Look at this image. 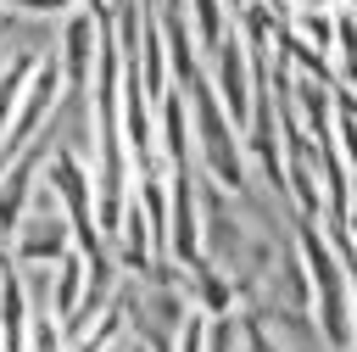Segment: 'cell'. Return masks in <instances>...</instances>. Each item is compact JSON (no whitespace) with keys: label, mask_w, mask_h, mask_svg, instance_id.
<instances>
[{"label":"cell","mask_w":357,"mask_h":352,"mask_svg":"<svg viewBox=\"0 0 357 352\" xmlns=\"http://www.w3.org/2000/svg\"><path fill=\"white\" fill-rule=\"evenodd\" d=\"M290 229H296V251H301L307 279H312V318H318L324 346H329V352H357L351 279H346L340 251H335L329 235H324V218H301V212H290Z\"/></svg>","instance_id":"1"},{"label":"cell","mask_w":357,"mask_h":352,"mask_svg":"<svg viewBox=\"0 0 357 352\" xmlns=\"http://www.w3.org/2000/svg\"><path fill=\"white\" fill-rule=\"evenodd\" d=\"M184 95H190V134H195V151H201L206 179L223 184L229 196H245V190H251L245 162H251V156H245V134H240V123L223 112V95L212 89L206 73H195V78L184 84Z\"/></svg>","instance_id":"2"},{"label":"cell","mask_w":357,"mask_h":352,"mask_svg":"<svg viewBox=\"0 0 357 352\" xmlns=\"http://www.w3.org/2000/svg\"><path fill=\"white\" fill-rule=\"evenodd\" d=\"M100 34H106V22L100 17H89L84 6L78 11H67V22H61V101H84L89 95V78H95V61H100Z\"/></svg>","instance_id":"3"},{"label":"cell","mask_w":357,"mask_h":352,"mask_svg":"<svg viewBox=\"0 0 357 352\" xmlns=\"http://www.w3.org/2000/svg\"><path fill=\"white\" fill-rule=\"evenodd\" d=\"M73 251V223L56 207H28V218L11 235V263L17 268H56Z\"/></svg>","instance_id":"4"},{"label":"cell","mask_w":357,"mask_h":352,"mask_svg":"<svg viewBox=\"0 0 357 352\" xmlns=\"http://www.w3.org/2000/svg\"><path fill=\"white\" fill-rule=\"evenodd\" d=\"M212 89L223 95V112L240 123L245 134V117H251V50L240 34H229L218 50H212Z\"/></svg>","instance_id":"5"},{"label":"cell","mask_w":357,"mask_h":352,"mask_svg":"<svg viewBox=\"0 0 357 352\" xmlns=\"http://www.w3.org/2000/svg\"><path fill=\"white\" fill-rule=\"evenodd\" d=\"M156 151L167 168L190 162V95H184V84H167L156 95Z\"/></svg>","instance_id":"6"},{"label":"cell","mask_w":357,"mask_h":352,"mask_svg":"<svg viewBox=\"0 0 357 352\" xmlns=\"http://www.w3.org/2000/svg\"><path fill=\"white\" fill-rule=\"evenodd\" d=\"M84 285H89V263H84V251L73 246V251L56 263V274H50V313H56V318H67V313L78 307Z\"/></svg>","instance_id":"7"},{"label":"cell","mask_w":357,"mask_h":352,"mask_svg":"<svg viewBox=\"0 0 357 352\" xmlns=\"http://www.w3.org/2000/svg\"><path fill=\"white\" fill-rule=\"evenodd\" d=\"M184 17H190V28H195V45L212 56L234 28H229V6L223 0H184Z\"/></svg>","instance_id":"8"},{"label":"cell","mask_w":357,"mask_h":352,"mask_svg":"<svg viewBox=\"0 0 357 352\" xmlns=\"http://www.w3.org/2000/svg\"><path fill=\"white\" fill-rule=\"evenodd\" d=\"M206 352H240V313L206 318Z\"/></svg>","instance_id":"9"},{"label":"cell","mask_w":357,"mask_h":352,"mask_svg":"<svg viewBox=\"0 0 357 352\" xmlns=\"http://www.w3.org/2000/svg\"><path fill=\"white\" fill-rule=\"evenodd\" d=\"M240 352H284L273 335H268V324H262V313H240Z\"/></svg>","instance_id":"10"},{"label":"cell","mask_w":357,"mask_h":352,"mask_svg":"<svg viewBox=\"0 0 357 352\" xmlns=\"http://www.w3.org/2000/svg\"><path fill=\"white\" fill-rule=\"evenodd\" d=\"M206 318H212V313L190 307V313H184V324H178V341H173V352H206Z\"/></svg>","instance_id":"11"},{"label":"cell","mask_w":357,"mask_h":352,"mask_svg":"<svg viewBox=\"0 0 357 352\" xmlns=\"http://www.w3.org/2000/svg\"><path fill=\"white\" fill-rule=\"evenodd\" d=\"M17 17H61V11H73L78 0H6Z\"/></svg>","instance_id":"12"},{"label":"cell","mask_w":357,"mask_h":352,"mask_svg":"<svg viewBox=\"0 0 357 352\" xmlns=\"http://www.w3.org/2000/svg\"><path fill=\"white\" fill-rule=\"evenodd\" d=\"M240 6H245V0H229V11H240Z\"/></svg>","instance_id":"13"},{"label":"cell","mask_w":357,"mask_h":352,"mask_svg":"<svg viewBox=\"0 0 357 352\" xmlns=\"http://www.w3.org/2000/svg\"><path fill=\"white\" fill-rule=\"evenodd\" d=\"M0 352H6V341H0Z\"/></svg>","instance_id":"14"}]
</instances>
